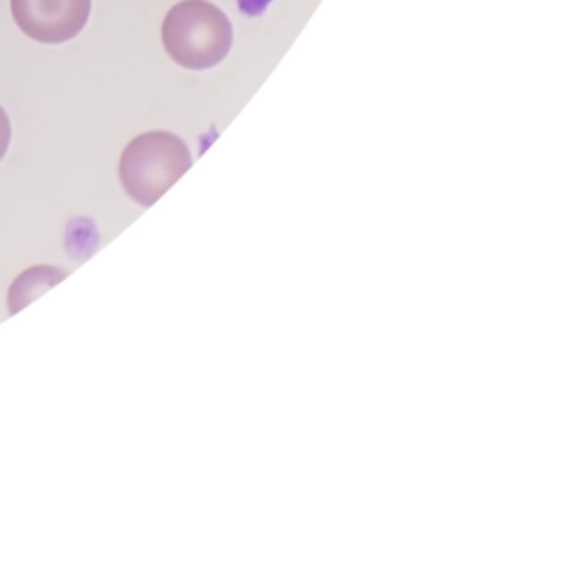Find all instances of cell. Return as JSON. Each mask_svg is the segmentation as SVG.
Returning <instances> with one entry per match:
<instances>
[{"label": "cell", "mask_w": 569, "mask_h": 566, "mask_svg": "<svg viewBox=\"0 0 569 566\" xmlns=\"http://www.w3.org/2000/svg\"><path fill=\"white\" fill-rule=\"evenodd\" d=\"M11 142V124H9V115L4 113V109L0 107V160L4 158L7 149Z\"/></svg>", "instance_id": "cell-4"}, {"label": "cell", "mask_w": 569, "mask_h": 566, "mask_svg": "<svg viewBox=\"0 0 569 566\" xmlns=\"http://www.w3.org/2000/svg\"><path fill=\"white\" fill-rule=\"evenodd\" d=\"M191 166V153L182 138L169 131H147L136 135L122 151L118 175L127 195L151 206Z\"/></svg>", "instance_id": "cell-2"}, {"label": "cell", "mask_w": 569, "mask_h": 566, "mask_svg": "<svg viewBox=\"0 0 569 566\" xmlns=\"http://www.w3.org/2000/svg\"><path fill=\"white\" fill-rule=\"evenodd\" d=\"M231 42V20L209 0H182L162 20L164 51L176 64L191 71H204L222 62Z\"/></svg>", "instance_id": "cell-1"}, {"label": "cell", "mask_w": 569, "mask_h": 566, "mask_svg": "<svg viewBox=\"0 0 569 566\" xmlns=\"http://www.w3.org/2000/svg\"><path fill=\"white\" fill-rule=\"evenodd\" d=\"M91 13V0H11V16L36 42L60 44L76 38Z\"/></svg>", "instance_id": "cell-3"}]
</instances>
